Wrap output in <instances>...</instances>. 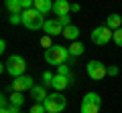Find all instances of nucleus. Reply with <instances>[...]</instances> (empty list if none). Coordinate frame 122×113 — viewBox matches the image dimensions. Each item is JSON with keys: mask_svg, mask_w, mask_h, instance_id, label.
I'll return each mask as SVG.
<instances>
[{"mask_svg": "<svg viewBox=\"0 0 122 113\" xmlns=\"http://www.w3.org/2000/svg\"><path fill=\"white\" fill-rule=\"evenodd\" d=\"M69 59H71L69 48L61 47V44H53L51 48H47V51H45V61H47L49 65L61 67V65H65V63L69 61Z\"/></svg>", "mask_w": 122, "mask_h": 113, "instance_id": "nucleus-1", "label": "nucleus"}, {"mask_svg": "<svg viewBox=\"0 0 122 113\" xmlns=\"http://www.w3.org/2000/svg\"><path fill=\"white\" fill-rule=\"evenodd\" d=\"M4 71H6L8 75H12V79L22 77V75H25V71H26L25 59H22L20 55H10L8 59H6V63H4Z\"/></svg>", "mask_w": 122, "mask_h": 113, "instance_id": "nucleus-2", "label": "nucleus"}, {"mask_svg": "<svg viewBox=\"0 0 122 113\" xmlns=\"http://www.w3.org/2000/svg\"><path fill=\"white\" fill-rule=\"evenodd\" d=\"M22 26L25 28H29V30H39V28H43L45 26V20H43V14L37 12L35 8L30 10H22Z\"/></svg>", "mask_w": 122, "mask_h": 113, "instance_id": "nucleus-3", "label": "nucleus"}, {"mask_svg": "<svg viewBox=\"0 0 122 113\" xmlns=\"http://www.w3.org/2000/svg\"><path fill=\"white\" fill-rule=\"evenodd\" d=\"M45 109H47V113H61L63 109H65V105H67V101H65V97L61 95V93H51V95L47 97V101H45Z\"/></svg>", "mask_w": 122, "mask_h": 113, "instance_id": "nucleus-4", "label": "nucleus"}, {"mask_svg": "<svg viewBox=\"0 0 122 113\" xmlns=\"http://www.w3.org/2000/svg\"><path fill=\"white\" fill-rule=\"evenodd\" d=\"M110 39H114V32L110 30L108 26H98V28H94V32H92V43L98 44V47L108 44Z\"/></svg>", "mask_w": 122, "mask_h": 113, "instance_id": "nucleus-5", "label": "nucleus"}, {"mask_svg": "<svg viewBox=\"0 0 122 113\" xmlns=\"http://www.w3.org/2000/svg\"><path fill=\"white\" fill-rule=\"evenodd\" d=\"M86 71H87V75H90V79H94V81H102V79L108 75V69H106L100 61H90L86 65Z\"/></svg>", "mask_w": 122, "mask_h": 113, "instance_id": "nucleus-6", "label": "nucleus"}, {"mask_svg": "<svg viewBox=\"0 0 122 113\" xmlns=\"http://www.w3.org/2000/svg\"><path fill=\"white\" fill-rule=\"evenodd\" d=\"M10 87H12L14 93H22V91H26V89H33V87H35V83H33V77H30V75H22V77L14 79Z\"/></svg>", "mask_w": 122, "mask_h": 113, "instance_id": "nucleus-7", "label": "nucleus"}, {"mask_svg": "<svg viewBox=\"0 0 122 113\" xmlns=\"http://www.w3.org/2000/svg\"><path fill=\"white\" fill-rule=\"evenodd\" d=\"M49 93H47V87H43V85H35V87L30 89V99L35 101L37 105H43L45 101H47Z\"/></svg>", "mask_w": 122, "mask_h": 113, "instance_id": "nucleus-8", "label": "nucleus"}, {"mask_svg": "<svg viewBox=\"0 0 122 113\" xmlns=\"http://www.w3.org/2000/svg\"><path fill=\"white\" fill-rule=\"evenodd\" d=\"M43 30L47 32V36H57V35H63V26L57 22V18H49V20H45Z\"/></svg>", "mask_w": 122, "mask_h": 113, "instance_id": "nucleus-9", "label": "nucleus"}, {"mask_svg": "<svg viewBox=\"0 0 122 113\" xmlns=\"http://www.w3.org/2000/svg\"><path fill=\"white\" fill-rule=\"evenodd\" d=\"M53 12L57 16H65V14L71 12V4L67 0H57V2H53Z\"/></svg>", "mask_w": 122, "mask_h": 113, "instance_id": "nucleus-10", "label": "nucleus"}, {"mask_svg": "<svg viewBox=\"0 0 122 113\" xmlns=\"http://www.w3.org/2000/svg\"><path fill=\"white\" fill-rule=\"evenodd\" d=\"M69 85H71L69 77H63V75H55V79H53V85H51V87L55 89L57 93H59V91H63V89H67Z\"/></svg>", "mask_w": 122, "mask_h": 113, "instance_id": "nucleus-11", "label": "nucleus"}, {"mask_svg": "<svg viewBox=\"0 0 122 113\" xmlns=\"http://www.w3.org/2000/svg\"><path fill=\"white\" fill-rule=\"evenodd\" d=\"M106 26H108L110 30H118V28H122V16L120 14H110L108 20H106Z\"/></svg>", "mask_w": 122, "mask_h": 113, "instance_id": "nucleus-12", "label": "nucleus"}, {"mask_svg": "<svg viewBox=\"0 0 122 113\" xmlns=\"http://www.w3.org/2000/svg\"><path fill=\"white\" fill-rule=\"evenodd\" d=\"M35 10L45 16L49 10H53V2L51 0H35Z\"/></svg>", "mask_w": 122, "mask_h": 113, "instance_id": "nucleus-13", "label": "nucleus"}, {"mask_svg": "<svg viewBox=\"0 0 122 113\" xmlns=\"http://www.w3.org/2000/svg\"><path fill=\"white\" fill-rule=\"evenodd\" d=\"M63 36H65V39H69V40H77V36H79V28L77 26H67V28H63Z\"/></svg>", "mask_w": 122, "mask_h": 113, "instance_id": "nucleus-14", "label": "nucleus"}, {"mask_svg": "<svg viewBox=\"0 0 122 113\" xmlns=\"http://www.w3.org/2000/svg\"><path fill=\"white\" fill-rule=\"evenodd\" d=\"M6 8L10 10V14H22V4L20 0H6Z\"/></svg>", "mask_w": 122, "mask_h": 113, "instance_id": "nucleus-15", "label": "nucleus"}, {"mask_svg": "<svg viewBox=\"0 0 122 113\" xmlns=\"http://www.w3.org/2000/svg\"><path fill=\"white\" fill-rule=\"evenodd\" d=\"M83 51H86V47H83L81 43H77V40H75V43H71V47H69V55H71V59H73V56H81Z\"/></svg>", "mask_w": 122, "mask_h": 113, "instance_id": "nucleus-16", "label": "nucleus"}, {"mask_svg": "<svg viewBox=\"0 0 122 113\" xmlns=\"http://www.w3.org/2000/svg\"><path fill=\"white\" fill-rule=\"evenodd\" d=\"M8 99H10V105H14V107H20V105L25 103V97H22V93H14V91H12V95H10Z\"/></svg>", "mask_w": 122, "mask_h": 113, "instance_id": "nucleus-17", "label": "nucleus"}, {"mask_svg": "<svg viewBox=\"0 0 122 113\" xmlns=\"http://www.w3.org/2000/svg\"><path fill=\"white\" fill-rule=\"evenodd\" d=\"M100 111V105H94V103H86L81 101V113H98Z\"/></svg>", "mask_w": 122, "mask_h": 113, "instance_id": "nucleus-18", "label": "nucleus"}, {"mask_svg": "<svg viewBox=\"0 0 122 113\" xmlns=\"http://www.w3.org/2000/svg\"><path fill=\"white\" fill-rule=\"evenodd\" d=\"M83 101H86V103H94V105H102V99H100L98 93H87V95L83 97Z\"/></svg>", "mask_w": 122, "mask_h": 113, "instance_id": "nucleus-19", "label": "nucleus"}, {"mask_svg": "<svg viewBox=\"0 0 122 113\" xmlns=\"http://www.w3.org/2000/svg\"><path fill=\"white\" fill-rule=\"evenodd\" d=\"M53 79H55V75H51L49 71H45V73H43V87H51Z\"/></svg>", "mask_w": 122, "mask_h": 113, "instance_id": "nucleus-20", "label": "nucleus"}, {"mask_svg": "<svg viewBox=\"0 0 122 113\" xmlns=\"http://www.w3.org/2000/svg\"><path fill=\"white\" fill-rule=\"evenodd\" d=\"M57 22H59L63 28H67V26H71V16H69V14H65V16H57Z\"/></svg>", "mask_w": 122, "mask_h": 113, "instance_id": "nucleus-21", "label": "nucleus"}, {"mask_svg": "<svg viewBox=\"0 0 122 113\" xmlns=\"http://www.w3.org/2000/svg\"><path fill=\"white\" fill-rule=\"evenodd\" d=\"M57 75H63V77H71V71H69V67L67 65H61V67H57Z\"/></svg>", "mask_w": 122, "mask_h": 113, "instance_id": "nucleus-22", "label": "nucleus"}, {"mask_svg": "<svg viewBox=\"0 0 122 113\" xmlns=\"http://www.w3.org/2000/svg\"><path fill=\"white\" fill-rule=\"evenodd\" d=\"M114 43L118 44V47H122V28H118V30H114Z\"/></svg>", "mask_w": 122, "mask_h": 113, "instance_id": "nucleus-23", "label": "nucleus"}, {"mask_svg": "<svg viewBox=\"0 0 122 113\" xmlns=\"http://www.w3.org/2000/svg\"><path fill=\"white\" fill-rule=\"evenodd\" d=\"M8 20H10V24H22V16H20V14H10V18H8Z\"/></svg>", "mask_w": 122, "mask_h": 113, "instance_id": "nucleus-24", "label": "nucleus"}, {"mask_svg": "<svg viewBox=\"0 0 122 113\" xmlns=\"http://www.w3.org/2000/svg\"><path fill=\"white\" fill-rule=\"evenodd\" d=\"M29 113H47V109H45V105H33V107H30V111Z\"/></svg>", "mask_w": 122, "mask_h": 113, "instance_id": "nucleus-25", "label": "nucleus"}, {"mask_svg": "<svg viewBox=\"0 0 122 113\" xmlns=\"http://www.w3.org/2000/svg\"><path fill=\"white\" fill-rule=\"evenodd\" d=\"M41 44H43V47H45V51L53 47V44H51V39H49V36H43V39H41Z\"/></svg>", "mask_w": 122, "mask_h": 113, "instance_id": "nucleus-26", "label": "nucleus"}, {"mask_svg": "<svg viewBox=\"0 0 122 113\" xmlns=\"http://www.w3.org/2000/svg\"><path fill=\"white\" fill-rule=\"evenodd\" d=\"M118 73H120V71H118V67H108V75H110V77H116Z\"/></svg>", "mask_w": 122, "mask_h": 113, "instance_id": "nucleus-27", "label": "nucleus"}, {"mask_svg": "<svg viewBox=\"0 0 122 113\" xmlns=\"http://www.w3.org/2000/svg\"><path fill=\"white\" fill-rule=\"evenodd\" d=\"M71 12H79V4H71Z\"/></svg>", "mask_w": 122, "mask_h": 113, "instance_id": "nucleus-28", "label": "nucleus"}, {"mask_svg": "<svg viewBox=\"0 0 122 113\" xmlns=\"http://www.w3.org/2000/svg\"><path fill=\"white\" fill-rule=\"evenodd\" d=\"M4 48H6V40H0V51L4 52Z\"/></svg>", "mask_w": 122, "mask_h": 113, "instance_id": "nucleus-29", "label": "nucleus"}, {"mask_svg": "<svg viewBox=\"0 0 122 113\" xmlns=\"http://www.w3.org/2000/svg\"><path fill=\"white\" fill-rule=\"evenodd\" d=\"M0 113H10V111H8V109H0Z\"/></svg>", "mask_w": 122, "mask_h": 113, "instance_id": "nucleus-30", "label": "nucleus"}]
</instances>
